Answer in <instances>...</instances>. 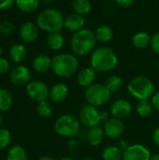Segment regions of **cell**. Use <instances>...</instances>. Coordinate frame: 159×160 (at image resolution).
Masks as SVG:
<instances>
[{
  "label": "cell",
  "instance_id": "4dcf8cb0",
  "mask_svg": "<svg viewBox=\"0 0 159 160\" xmlns=\"http://www.w3.org/2000/svg\"><path fill=\"white\" fill-rule=\"evenodd\" d=\"M52 107L51 103L48 102L47 100L40 101L37 103V112L38 113L39 116H41L43 118H47L52 114Z\"/></svg>",
  "mask_w": 159,
  "mask_h": 160
},
{
  "label": "cell",
  "instance_id": "7a4b0ae2",
  "mask_svg": "<svg viewBox=\"0 0 159 160\" xmlns=\"http://www.w3.org/2000/svg\"><path fill=\"white\" fill-rule=\"evenodd\" d=\"M64 22L65 20L61 12L53 8H47L41 11L37 18L38 28L50 34L60 32L64 26Z\"/></svg>",
  "mask_w": 159,
  "mask_h": 160
},
{
  "label": "cell",
  "instance_id": "60d3db41",
  "mask_svg": "<svg viewBox=\"0 0 159 160\" xmlns=\"http://www.w3.org/2000/svg\"><path fill=\"white\" fill-rule=\"evenodd\" d=\"M127 147H128V144L127 143V142L126 141H124V140H121L120 142H119V148L123 151H125V150H127Z\"/></svg>",
  "mask_w": 159,
  "mask_h": 160
},
{
  "label": "cell",
  "instance_id": "9c48e42d",
  "mask_svg": "<svg viewBox=\"0 0 159 160\" xmlns=\"http://www.w3.org/2000/svg\"><path fill=\"white\" fill-rule=\"evenodd\" d=\"M27 96L37 102L47 100L50 97V90L46 83L40 81H34L27 84L26 86Z\"/></svg>",
  "mask_w": 159,
  "mask_h": 160
},
{
  "label": "cell",
  "instance_id": "52a82bcc",
  "mask_svg": "<svg viewBox=\"0 0 159 160\" xmlns=\"http://www.w3.org/2000/svg\"><path fill=\"white\" fill-rule=\"evenodd\" d=\"M55 132L62 137H74L80 130V121L73 114H64L54 123Z\"/></svg>",
  "mask_w": 159,
  "mask_h": 160
},
{
  "label": "cell",
  "instance_id": "f907efd6",
  "mask_svg": "<svg viewBox=\"0 0 159 160\" xmlns=\"http://www.w3.org/2000/svg\"><path fill=\"white\" fill-rule=\"evenodd\" d=\"M0 160H1V159H0Z\"/></svg>",
  "mask_w": 159,
  "mask_h": 160
},
{
  "label": "cell",
  "instance_id": "8d00e7d4",
  "mask_svg": "<svg viewBox=\"0 0 159 160\" xmlns=\"http://www.w3.org/2000/svg\"><path fill=\"white\" fill-rule=\"evenodd\" d=\"M115 3L122 8H128L133 5L135 0H114Z\"/></svg>",
  "mask_w": 159,
  "mask_h": 160
},
{
  "label": "cell",
  "instance_id": "2e32d148",
  "mask_svg": "<svg viewBox=\"0 0 159 160\" xmlns=\"http://www.w3.org/2000/svg\"><path fill=\"white\" fill-rule=\"evenodd\" d=\"M96 70L93 68H85L82 69L77 76V82L79 85L82 87H88L92 85L96 80Z\"/></svg>",
  "mask_w": 159,
  "mask_h": 160
},
{
  "label": "cell",
  "instance_id": "b9f144b4",
  "mask_svg": "<svg viewBox=\"0 0 159 160\" xmlns=\"http://www.w3.org/2000/svg\"><path fill=\"white\" fill-rule=\"evenodd\" d=\"M100 118H101V121H106L108 119V112H100Z\"/></svg>",
  "mask_w": 159,
  "mask_h": 160
},
{
  "label": "cell",
  "instance_id": "5b68a950",
  "mask_svg": "<svg viewBox=\"0 0 159 160\" xmlns=\"http://www.w3.org/2000/svg\"><path fill=\"white\" fill-rule=\"evenodd\" d=\"M127 90L134 98L140 100H148L155 93V86L149 78L138 76L128 82Z\"/></svg>",
  "mask_w": 159,
  "mask_h": 160
},
{
  "label": "cell",
  "instance_id": "ab89813d",
  "mask_svg": "<svg viewBox=\"0 0 159 160\" xmlns=\"http://www.w3.org/2000/svg\"><path fill=\"white\" fill-rule=\"evenodd\" d=\"M153 139H154V142L157 145L159 146V128L157 129H156V131L154 132V135H153Z\"/></svg>",
  "mask_w": 159,
  "mask_h": 160
},
{
  "label": "cell",
  "instance_id": "ba28073f",
  "mask_svg": "<svg viewBox=\"0 0 159 160\" xmlns=\"http://www.w3.org/2000/svg\"><path fill=\"white\" fill-rule=\"evenodd\" d=\"M80 122L86 128H94L101 122L100 112L92 105H85L80 110Z\"/></svg>",
  "mask_w": 159,
  "mask_h": 160
},
{
  "label": "cell",
  "instance_id": "e575fe53",
  "mask_svg": "<svg viewBox=\"0 0 159 160\" xmlns=\"http://www.w3.org/2000/svg\"><path fill=\"white\" fill-rule=\"evenodd\" d=\"M10 65L6 58L0 57V74H5L9 70Z\"/></svg>",
  "mask_w": 159,
  "mask_h": 160
},
{
  "label": "cell",
  "instance_id": "e0dca14e",
  "mask_svg": "<svg viewBox=\"0 0 159 160\" xmlns=\"http://www.w3.org/2000/svg\"><path fill=\"white\" fill-rule=\"evenodd\" d=\"M68 95V88L64 83H56L52 86L50 89V98L53 102H62L64 101Z\"/></svg>",
  "mask_w": 159,
  "mask_h": 160
},
{
  "label": "cell",
  "instance_id": "1f68e13d",
  "mask_svg": "<svg viewBox=\"0 0 159 160\" xmlns=\"http://www.w3.org/2000/svg\"><path fill=\"white\" fill-rule=\"evenodd\" d=\"M11 142V134L7 128H0V149L7 148Z\"/></svg>",
  "mask_w": 159,
  "mask_h": 160
},
{
  "label": "cell",
  "instance_id": "3957f363",
  "mask_svg": "<svg viewBox=\"0 0 159 160\" xmlns=\"http://www.w3.org/2000/svg\"><path fill=\"white\" fill-rule=\"evenodd\" d=\"M78 68L79 61L72 54L61 53L52 58V69L55 75L61 78H67L74 75Z\"/></svg>",
  "mask_w": 159,
  "mask_h": 160
},
{
  "label": "cell",
  "instance_id": "4fadbf2b",
  "mask_svg": "<svg viewBox=\"0 0 159 160\" xmlns=\"http://www.w3.org/2000/svg\"><path fill=\"white\" fill-rule=\"evenodd\" d=\"M132 111L131 104L124 98L115 100L111 106V113L114 118L123 119L127 117Z\"/></svg>",
  "mask_w": 159,
  "mask_h": 160
},
{
  "label": "cell",
  "instance_id": "4316f807",
  "mask_svg": "<svg viewBox=\"0 0 159 160\" xmlns=\"http://www.w3.org/2000/svg\"><path fill=\"white\" fill-rule=\"evenodd\" d=\"M132 43L138 49H144L151 43V38L147 33L140 32L133 37Z\"/></svg>",
  "mask_w": 159,
  "mask_h": 160
},
{
  "label": "cell",
  "instance_id": "d6a6232c",
  "mask_svg": "<svg viewBox=\"0 0 159 160\" xmlns=\"http://www.w3.org/2000/svg\"><path fill=\"white\" fill-rule=\"evenodd\" d=\"M15 30V24L10 21H3L0 22V33L2 35H10Z\"/></svg>",
  "mask_w": 159,
  "mask_h": 160
},
{
  "label": "cell",
  "instance_id": "f35d334b",
  "mask_svg": "<svg viewBox=\"0 0 159 160\" xmlns=\"http://www.w3.org/2000/svg\"><path fill=\"white\" fill-rule=\"evenodd\" d=\"M153 107L159 112V92L156 93L152 97V101H151Z\"/></svg>",
  "mask_w": 159,
  "mask_h": 160
},
{
  "label": "cell",
  "instance_id": "277c9868",
  "mask_svg": "<svg viewBox=\"0 0 159 160\" xmlns=\"http://www.w3.org/2000/svg\"><path fill=\"white\" fill-rule=\"evenodd\" d=\"M97 38L93 32L88 29H82L76 32L71 38V49L78 55L88 54L96 46Z\"/></svg>",
  "mask_w": 159,
  "mask_h": 160
},
{
  "label": "cell",
  "instance_id": "cb8c5ba5",
  "mask_svg": "<svg viewBox=\"0 0 159 160\" xmlns=\"http://www.w3.org/2000/svg\"><path fill=\"white\" fill-rule=\"evenodd\" d=\"M102 158L104 160H121L123 158V151L118 146H108L103 150Z\"/></svg>",
  "mask_w": 159,
  "mask_h": 160
},
{
  "label": "cell",
  "instance_id": "bcb514c9",
  "mask_svg": "<svg viewBox=\"0 0 159 160\" xmlns=\"http://www.w3.org/2000/svg\"><path fill=\"white\" fill-rule=\"evenodd\" d=\"M2 54H3V49H2V47L0 46V57H2Z\"/></svg>",
  "mask_w": 159,
  "mask_h": 160
},
{
  "label": "cell",
  "instance_id": "8fae6325",
  "mask_svg": "<svg viewBox=\"0 0 159 160\" xmlns=\"http://www.w3.org/2000/svg\"><path fill=\"white\" fill-rule=\"evenodd\" d=\"M31 78V71L25 66H17L9 73L10 82L15 86H22L29 83Z\"/></svg>",
  "mask_w": 159,
  "mask_h": 160
},
{
  "label": "cell",
  "instance_id": "f546056e",
  "mask_svg": "<svg viewBox=\"0 0 159 160\" xmlns=\"http://www.w3.org/2000/svg\"><path fill=\"white\" fill-rule=\"evenodd\" d=\"M153 105L148 100H140L137 105V112L142 117H149L153 112Z\"/></svg>",
  "mask_w": 159,
  "mask_h": 160
},
{
  "label": "cell",
  "instance_id": "7bdbcfd3",
  "mask_svg": "<svg viewBox=\"0 0 159 160\" xmlns=\"http://www.w3.org/2000/svg\"><path fill=\"white\" fill-rule=\"evenodd\" d=\"M38 160H55L54 158H51V157H42V158H40Z\"/></svg>",
  "mask_w": 159,
  "mask_h": 160
},
{
  "label": "cell",
  "instance_id": "7402d4cb",
  "mask_svg": "<svg viewBox=\"0 0 159 160\" xmlns=\"http://www.w3.org/2000/svg\"><path fill=\"white\" fill-rule=\"evenodd\" d=\"M64 37L62 36V34H60V32L51 33L47 38V44L53 51L60 50L64 46Z\"/></svg>",
  "mask_w": 159,
  "mask_h": 160
},
{
  "label": "cell",
  "instance_id": "7c38bea8",
  "mask_svg": "<svg viewBox=\"0 0 159 160\" xmlns=\"http://www.w3.org/2000/svg\"><path fill=\"white\" fill-rule=\"evenodd\" d=\"M103 129L107 137L111 139H117L123 135L125 131V126L121 119L113 117L106 121Z\"/></svg>",
  "mask_w": 159,
  "mask_h": 160
},
{
  "label": "cell",
  "instance_id": "603a6c76",
  "mask_svg": "<svg viewBox=\"0 0 159 160\" xmlns=\"http://www.w3.org/2000/svg\"><path fill=\"white\" fill-rule=\"evenodd\" d=\"M97 40L100 42H109L113 38V31L108 25L99 26L95 33Z\"/></svg>",
  "mask_w": 159,
  "mask_h": 160
},
{
  "label": "cell",
  "instance_id": "5bb4252c",
  "mask_svg": "<svg viewBox=\"0 0 159 160\" xmlns=\"http://www.w3.org/2000/svg\"><path fill=\"white\" fill-rule=\"evenodd\" d=\"M20 37L25 43H33L38 38V26L32 22H25L20 28Z\"/></svg>",
  "mask_w": 159,
  "mask_h": 160
},
{
  "label": "cell",
  "instance_id": "ac0fdd59",
  "mask_svg": "<svg viewBox=\"0 0 159 160\" xmlns=\"http://www.w3.org/2000/svg\"><path fill=\"white\" fill-rule=\"evenodd\" d=\"M105 132L104 129L100 127L97 126L94 128H91L87 132V142L92 146H98L104 140Z\"/></svg>",
  "mask_w": 159,
  "mask_h": 160
},
{
  "label": "cell",
  "instance_id": "836d02e7",
  "mask_svg": "<svg viewBox=\"0 0 159 160\" xmlns=\"http://www.w3.org/2000/svg\"><path fill=\"white\" fill-rule=\"evenodd\" d=\"M151 48L152 50L159 55V33L156 34L152 38H151Z\"/></svg>",
  "mask_w": 159,
  "mask_h": 160
},
{
  "label": "cell",
  "instance_id": "9a60e30c",
  "mask_svg": "<svg viewBox=\"0 0 159 160\" xmlns=\"http://www.w3.org/2000/svg\"><path fill=\"white\" fill-rule=\"evenodd\" d=\"M85 20L82 15L72 13L65 19L64 26L70 32H78L82 30L84 26Z\"/></svg>",
  "mask_w": 159,
  "mask_h": 160
},
{
  "label": "cell",
  "instance_id": "d6986e66",
  "mask_svg": "<svg viewBox=\"0 0 159 160\" xmlns=\"http://www.w3.org/2000/svg\"><path fill=\"white\" fill-rule=\"evenodd\" d=\"M52 59H51L48 55H37L33 61V68L38 73H45L52 68Z\"/></svg>",
  "mask_w": 159,
  "mask_h": 160
},
{
  "label": "cell",
  "instance_id": "c3c4849f",
  "mask_svg": "<svg viewBox=\"0 0 159 160\" xmlns=\"http://www.w3.org/2000/svg\"><path fill=\"white\" fill-rule=\"evenodd\" d=\"M42 1H44V2H50V1H52V0H42Z\"/></svg>",
  "mask_w": 159,
  "mask_h": 160
},
{
  "label": "cell",
  "instance_id": "6da1fadb",
  "mask_svg": "<svg viewBox=\"0 0 159 160\" xmlns=\"http://www.w3.org/2000/svg\"><path fill=\"white\" fill-rule=\"evenodd\" d=\"M118 64L116 53L110 48L101 47L95 50L91 55V66L96 71L112 70Z\"/></svg>",
  "mask_w": 159,
  "mask_h": 160
},
{
  "label": "cell",
  "instance_id": "44dd1931",
  "mask_svg": "<svg viewBox=\"0 0 159 160\" xmlns=\"http://www.w3.org/2000/svg\"><path fill=\"white\" fill-rule=\"evenodd\" d=\"M17 8L25 13L35 11L39 5V0H15Z\"/></svg>",
  "mask_w": 159,
  "mask_h": 160
},
{
  "label": "cell",
  "instance_id": "f1b7e54d",
  "mask_svg": "<svg viewBox=\"0 0 159 160\" xmlns=\"http://www.w3.org/2000/svg\"><path fill=\"white\" fill-rule=\"evenodd\" d=\"M122 85H123V81L117 75L110 76L105 82V86L108 88V90L111 93H114V92L119 91L122 88Z\"/></svg>",
  "mask_w": 159,
  "mask_h": 160
},
{
  "label": "cell",
  "instance_id": "484cf974",
  "mask_svg": "<svg viewBox=\"0 0 159 160\" xmlns=\"http://www.w3.org/2000/svg\"><path fill=\"white\" fill-rule=\"evenodd\" d=\"M72 8L75 10V13L83 16L91 11L92 4L90 0H73Z\"/></svg>",
  "mask_w": 159,
  "mask_h": 160
},
{
  "label": "cell",
  "instance_id": "ffe728a7",
  "mask_svg": "<svg viewBox=\"0 0 159 160\" xmlns=\"http://www.w3.org/2000/svg\"><path fill=\"white\" fill-rule=\"evenodd\" d=\"M27 55V50L22 44H14L9 50V57L15 64L22 63Z\"/></svg>",
  "mask_w": 159,
  "mask_h": 160
},
{
  "label": "cell",
  "instance_id": "30bf717a",
  "mask_svg": "<svg viewBox=\"0 0 159 160\" xmlns=\"http://www.w3.org/2000/svg\"><path fill=\"white\" fill-rule=\"evenodd\" d=\"M150 151L142 144H132L123 152L124 160H150Z\"/></svg>",
  "mask_w": 159,
  "mask_h": 160
},
{
  "label": "cell",
  "instance_id": "681fc988",
  "mask_svg": "<svg viewBox=\"0 0 159 160\" xmlns=\"http://www.w3.org/2000/svg\"><path fill=\"white\" fill-rule=\"evenodd\" d=\"M82 160H94V159H92V158H84V159H82Z\"/></svg>",
  "mask_w": 159,
  "mask_h": 160
},
{
  "label": "cell",
  "instance_id": "74e56055",
  "mask_svg": "<svg viewBox=\"0 0 159 160\" xmlns=\"http://www.w3.org/2000/svg\"><path fill=\"white\" fill-rule=\"evenodd\" d=\"M67 148H68V150L71 153H75L77 151V149H78V142H77V141L74 140V139H71L68 142V143H67Z\"/></svg>",
  "mask_w": 159,
  "mask_h": 160
},
{
  "label": "cell",
  "instance_id": "83f0119b",
  "mask_svg": "<svg viewBox=\"0 0 159 160\" xmlns=\"http://www.w3.org/2000/svg\"><path fill=\"white\" fill-rule=\"evenodd\" d=\"M7 160H27V154L21 145H14L9 149Z\"/></svg>",
  "mask_w": 159,
  "mask_h": 160
},
{
  "label": "cell",
  "instance_id": "f6af8a7d",
  "mask_svg": "<svg viewBox=\"0 0 159 160\" xmlns=\"http://www.w3.org/2000/svg\"><path fill=\"white\" fill-rule=\"evenodd\" d=\"M61 160H74V158H69V157H66V158H62Z\"/></svg>",
  "mask_w": 159,
  "mask_h": 160
},
{
  "label": "cell",
  "instance_id": "8992f818",
  "mask_svg": "<svg viewBox=\"0 0 159 160\" xmlns=\"http://www.w3.org/2000/svg\"><path fill=\"white\" fill-rule=\"evenodd\" d=\"M112 93L108 90L105 84L93 83L85 90L84 97L89 105L100 107L105 105L111 99Z\"/></svg>",
  "mask_w": 159,
  "mask_h": 160
},
{
  "label": "cell",
  "instance_id": "ee69618b",
  "mask_svg": "<svg viewBox=\"0 0 159 160\" xmlns=\"http://www.w3.org/2000/svg\"><path fill=\"white\" fill-rule=\"evenodd\" d=\"M150 160H159V155L158 154H157V155L152 156V157H151V158H150Z\"/></svg>",
  "mask_w": 159,
  "mask_h": 160
},
{
  "label": "cell",
  "instance_id": "7dc6e473",
  "mask_svg": "<svg viewBox=\"0 0 159 160\" xmlns=\"http://www.w3.org/2000/svg\"><path fill=\"white\" fill-rule=\"evenodd\" d=\"M2 122H3V117H2V114L0 113V126H1V124H2Z\"/></svg>",
  "mask_w": 159,
  "mask_h": 160
},
{
  "label": "cell",
  "instance_id": "d590c367",
  "mask_svg": "<svg viewBox=\"0 0 159 160\" xmlns=\"http://www.w3.org/2000/svg\"><path fill=\"white\" fill-rule=\"evenodd\" d=\"M15 4V0H0V10L9 9Z\"/></svg>",
  "mask_w": 159,
  "mask_h": 160
},
{
  "label": "cell",
  "instance_id": "d4e9b609",
  "mask_svg": "<svg viewBox=\"0 0 159 160\" xmlns=\"http://www.w3.org/2000/svg\"><path fill=\"white\" fill-rule=\"evenodd\" d=\"M13 103L10 92L5 88H0V112L8 111Z\"/></svg>",
  "mask_w": 159,
  "mask_h": 160
}]
</instances>
